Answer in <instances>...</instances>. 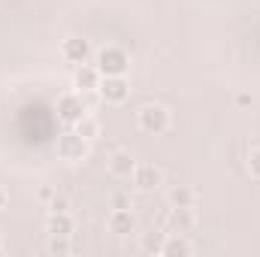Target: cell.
<instances>
[{"label":"cell","mask_w":260,"mask_h":257,"mask_svg":"<svg viewBox=\"0 0 260 257\" xmlns=\"http://www.w3.org/2000/svg\"><path fill=\"white\" fill-rule=\"evenodd\" d=\"M109 209H133V200L127 191H115L109 197Z\"/></svg>","instance_id":"18"},{"label":"cell","mask_w":260,"mask_h":257,"mask_svg":"<svg viewBox=\"0 0 260 257\" xmlns=\"http://www.w3.org/2000/svg\"><path fill=\"white\" fill-rule=\"evenodd\" d=\"M136 124L148 136H164L167 130L173 127V115H170V109L164 103H145L136 112Z\"/></svg>","instance_id":"1"},{"label":"cell","mask_w":260,"mask_h":257,"mask_svg":"<svg viewBox=\"0 0 260 257\" xmlns=\"http://www.w3.org/2000/svg\"><path fill=\"white\" fill-rule=\"evenodd\" d=\"M55 194H58V191H52V188H40V200H43V203H49Z\"/></svg>","instance_id":"22"},{"label":"cell","mask_w":260,"mask_h":257,"mask_svg":"<svg viewBox=\"0 0 260 257\" xmlns=\"http://www.w3.org/2000/svg\"><path fill=\"white\" fill-rule=\"evenodd\" d=\"M46 233L49 236H73L76 233V218L70 212H49L46 218Z\"/></svg>","instance_id":"11"},{"label":"cell","mask_w":260,"mask_h":257,"mask_svg":"<svg viewBox=\"0 0 260 257\" xmlns=\"http://www.w3.org/2000/svg\"><path fill=\"white\" fill-rule=\"evenodd\" d=\"M106 227H109V233H115V236H130V233H136V215H133V209H112L109 218H106Z\"/></svg>","instance_id":"10"},{"label":"cell","mask_w":260,"mask_h":257,"mask_svg":"<svg viewBox=\"0 0 260 257\" xmlns=\"http://www.w3.org/2000/svg\"><path fill=\"white\" fill-rule=\"evenodd\" d=\"M61 58H64L67 64L79 67V64H88V58H91V43L85 40V37H67L61 40Z\"/></svg>","instance_id":"8"},{"label":"cell","mask_w":260,"mask_h":257,"mask_svg":"<svg viewBox=\"0 0 260 257\" xmlns=\"http://www.w3.org/2000/svg\"><path fill=\"white\" fill-rule=\"evenodd\" d=\"M248 176L260 182V148H251V154H248Z\"/></svg>","instance_id":"20"},{"label":"cell","mask_w":260,"mask_h":257,"mask_svg":"<svg viewBox=\"0 0 260 257\" xmlns=\"http://www.w3.org/2000/svg\"><path fill=\"white\" fill-rule=\"evenodd\" d=\"M55 151H58V157L67 160V164H82V160L91 154V139H85V136L76 133V130H67V133L58 136Z\"/></svg>","instance_id":"3"},{"label":"cell","mask_w":260,"mask_h":257,"mask_svg":"<svg viewBox=\"0 0 260 257\" xmlns=\"http://www.w3.org/2000/svg\"><path fill=\"white\" fill-rule=\"evenodd\" d=\"M46 251L52 257H67L73 251V245H70V236H49V242H46Z\"/></svg>","instance_id":"17"},{"label":"cell","mask_w":260,"mask_h":257,"mask_svg":"<svg viewBox=\"0 0 260 257\" xmlns=\"http://www.w3.org/2000/svg\"><path fill=\"white\" fill-rule=\"evenodd\" d=\"M191 254H194V245L188 242V236H182V233H167L164 248H160V257H191Z\"/></svg>","instance_id":"13"},{"label":"cell","mask_w":260,"mask_h":257,"mask_svg":"<svg viewBox=\"0 0 260 257\" xmlns=\"http://www.w3.org/2000/svg\"><path fill=\"white\" fill-rule=\"evenodd\" d=\"M73 130H76V133H82L85 139H94V136H100V118L88 112L82 121H76V124H73Z\"/></svg>","instance_id":"16"},{"label":"cell","mask_w":260,"mask_h":257,"mask_svg":"<svg viewBox=\"0 0 260 257\" xmlns=\"http://www.w3.org/2000/svg\"><path fill=\"white\" fill-rule=\"evenodd\" d=\"M197 203V191L188 185H176L170 191V206H194Z\"/></svg>","instance_id":"15"},{"label":"cell","mask_w":260,"mask_h":257,"mask_svg":"<svg viewBox=\"0 0 260 257\" xmlns=\"http://www.w3.org/2000/svg\"><path fill=\"white\" fill-rule=\"evenodd\" d=\"M136 164H139V160H136L130 151H124V148H121V151H115V154L106 160V167H109V173H112L115 179H130V176H133V170H136Z\"/></svg>","instance_id":"12"},{"label":"cell","mask_w":260,"mask_h":257,"mask_svg":"<svg viewBox=\"0 0 260 257\" xmlns=\"http://www.w3.org/2000/svg\"><path fill=\"white\" fill-rule=\"evenodd\" d=\"M130 182H133V188H136L139 194H151V191H157V188L164 185V170L154 167V164H136Z\"/></svg>","instance_id":"7"},{"label":"cell","mask_w":260,"mask_h":257,"mask_svg":"<svg viewBox=\"0 0 260 257\" xmlns=\"http://www.w3.org/2000/svg\"><path fill=\"white\" fill-rule=\"evenodd\" d=\"M97 70H100V76H127L130 70V52L124 46H115V43H109V46H103L100 52H97Z\"/></svg>","instance_id":"2"},{"label":"cell","mask_w":260,"mask_h":257,"mask_svg":"<svg viewBox=\"0 0 260 257\" xmlns=\"http://www.w3.org/2000/svg\"><path fill=\"white\" fill-rule=\"evenodd\" d=\"M6 206H9V191H6V188L0 185V212H3Z\"/></svg>","instance_id":"21"},{"label":"cell","mask_w":260,"mask_h":257,"mask_svg":"<svg viewBox=\"0 0 260 257\" xmlns=\"http://www.w3.org/2000/svg\"><path fill=\"white\" fill-rule=\"evenodd\" d=\"M100 70L94 64H79L73 70V91H79V94H94L97 91V85H100Z\"/></svg>","instance_id":"9"},{"label":"cell","mask_w":260,"mask_h":257,"mask_svg":"<svg viewBox=\"0 0 260 257\" xmlns=\"http://www.w3.org/2000/svg\"><path fill=\"white\" fill-rule=\"evenodd\" d=\"M46 206H49V212H70V197H64V194H55Z\"/></svg>","instance_id":"19"},{"label":"cell","mask_w":260,"mask_h":257,"mask_svg":"<svg viewBox=\"0 0 260 257\" xmlns=\"http://www.w3.org/2000/svg\"><path fill=\"white\" fill-rule=\"evenodd\" d=\"M91 109H88V103H85V94H79V91H67L58 97V118L64 121V124H76V121H82L85 115H88Z\"/></svg>","instance_id":"5"},{"label":"cell","mask_w":260,"mask_h":257,"mask_svg":"<svg viewBox=\"0 0 260 257\" xmlns=\"http://www.w3.org/2000/svg\"><path fill=\"white\" fill-rule=\"evenodd\" d=\"M0 251H3V233H0Z\"/></svg>","instance_id":"23"},{"label":"cell","mask_w":260,"mask_h":257,"mask_svg":"<svg viewBox=\"0 0 260 257\" xmlns=\"http://www.w3.org/2000/svg\"><path fill=\"white\" fill-rule=\"evenodd\" d=\"M197 230V212L194 206H173L167 212V233H182L191 236Z\"/></svg>","instance_id":"6"},{"label":"cell","mask_w":260,"mask_h":257,"mask_svg":"<svg viewBox=\"0 0 260 257\" xmlns=\"http://www.w3.org/2000/svg\"><path fill=\"white\" fill-rule=\"evenodd\" d=\"M97 97L109 106H121L130 97V79L127 76H103L97 85Z\"/></svg>","instance_id":"4"},{"label":"cell","mask_w":260,"mask_h":257,"mask_svg":"<svg viewBox=\"0 0 260 257\" xmlns=\"http://www.w3.org/2000/svg\"><path fill=\"white\" fill-rule=\"evenodd\" d=\"M164 239H167V230H157V227H151V230L139 233V251H142V254H157V257H160Z\"/></svg>","instance_id":"14"}]
</instances>
